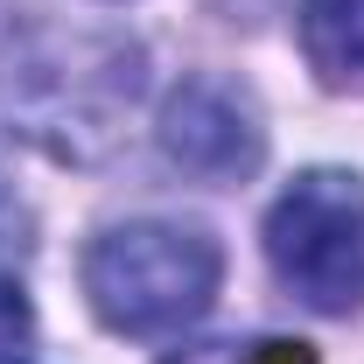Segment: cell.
Masks as SVG:
<instances>
[{
    "label": "cell",
    "instance_id": "obj_4",
    "mask_svg": "<svg viewBox=\"0 0 364 364\" xmlns=\"http://www.w3.org/2000/svg\"><path fill=\"white\" fill-rule=\"evenodd\" d=\"M301 49L322 85L364 91V0H301Z\"/></svg>",
    "mask_w": 364,
    "mask_h": 364
},
{
    "label": "cell",
    "instance_id": "obj_2",
    "mask_svg": "<svg viewBox=\"0 0 364 364\" xmlns=\"http://www.w3.org/2000/svg\"><path fill=\"white\" fill-rule=\"evenodd\" d=\"M273 280L316 316H350L364 301V182L309 168L267 218Z\"/></svg>",
    "mask_w": 364,
    "mask_h": 364
},
{
    "label": "cell",
    "instance_id": "obj_1",
    "mask_svg": "<svg viewBox=\"0 0 364 364\" xmlns=\"http://www.w3.org/2000/svg\"><path fill=\"white\" fill-rule=\"evenodd\" d=\"M225 252L203 225H168V218H140L112 225L91 238L85 252V294L105 329L119 336H176L218 301Z\"/></svg>",
    "mask_w": 364,
    "mask_h": 364
},
{
    "label": "cell",
    "instance_id": "obj_3",
    "mask_svg": "<svg viewBox=\"0 0 364 364\" xmlns=\"http://www.w3.org/2000/svg\"><path fill=\"white\" fill-rule=\"evenodd\" d=\"M161 147L182 176L196 182H245L267 154V134L252 119V105L218 77H189L182 91H168L161 105Z\"/></svg>",
    "mask_w": 364,
    "mask_h": 364
},
{
    "label": "cell",
    "instance_id": "obj_5",
    "mask_svg": "<svg viewBox=\"0 0 364 364\" xmlns=\"http://www.w3.org/2000/svg\"><path fill=\"white\" fill-rule=\"evenodd\" d=\"M168 364H316V350L294 336H259V343H196V350H176Z\"/></svg>",
    "mask_w": 364,
    "mask_h": 364
},
{
    "label": "cell",
    "instance_id": "obj_6",
    "mask_svg": "<svg viewBox=\"0 0 364 364\" xmlns=\"http://www.w3.org/2000/svg\"><path fill=\"white\" fill-rule=\"evenodd\" d=\"M28 343H36V309H28V294L0 273V364H28Z\"/></svg>",
    "mask_w": 364,
    "mask_h": 364
}]
</instances>
